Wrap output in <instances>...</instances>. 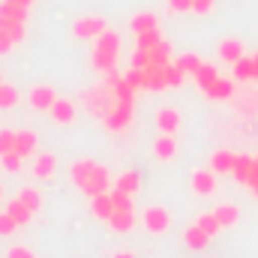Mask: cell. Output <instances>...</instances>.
Instances as JSON below:
<instances>
[{
    "mask_svg": "<svg viewBox=\"0 0 258 258\" xmlns=\"http://www.w3.org/2000/svg\"><path fill=\"white\" fill-rule=\"evenodd\" d=\"M213 3H216V0H192V12H201V15H204V12L213 9Z\"/></svg>",
    "mask_w": 258,
    "mask_h": 258,
    "instance_id": "cell-46",
    "label": "cell"
},
{
    "mask_svg": "<svg viewBox=\"0 0 258 258\" xmlns=\"http://www.w3.org/2000/svg\"><path fill=\"white\" fill-rule=\"evenodd\" d=\"M123 78L129 81V87H132L135 93H138V90H147V72H144V69L132 66V69H129V72L123 75Z\"/></svg>",
    "mask_w": 258,
    "mask_h": 258,
    "instance_id": "cell-34",
    "label": "cell"
},
{
    "mask_svg": "<svg viewBox=\"0 0 258 258\" xmlns=\"http://www.w3.org/2000/svg\"><path fill=\"white\" fill-rule=\"evenodd\" d=\"M234 78L237 81H258V60L255 57H240L237 63H234Z\"/></svg>",
    "mask_w": 258,
    "mask_h": 258,
    "instance_id": "cell-14",
    "label": "cell"
},
{
    "mask_svg": "<svg viewBox=\"0 0 258 258\" xmlns=\"http://www.w3.org/2000/svg\"><path fill=\"white\" fill-rule=\"evenodd\" d=\"M18 231V222L9 216V213H0V237H9V234H15Z\"/></svg>",
    "mask_w": 258,
    "mask_h": 258,
    "instance_id": "cell-43",
    "label": "cell"
},
{
    "mask_svg": "<svg viewBox=\"0 0 258 258\" xmlns=\"http://www.w3.org/2000/svg\"><path fill=\"white\" fill-rule=\"evenodd\" d=\"M108 27H105V18H99V15H84V18H78L75 24H72V33L78 36V39H96V36H102Z\"/></svg>",
    "mask_w": 258,
    "mask_h": 258,
    "instance_id": "cell-6",
    "label": "cell"
},
{
    "mask_svg": "<svg viewBox=\"0 0 258 258\" xmlns=\"http://www.w3.org/2000/svg\"><path fill=\"white\" fill-rule=\"evenodd\" d=\"M252 192H255V198H258V183H255V186H252Z\"/></svg>",
    "mask_w": 258,
    "mask_h": 258,
    "instance_id": "cell-51",
    "label": "cell"
},
{
    "mask_svg": "<svg viewBox=\"0 0 258 258\" xmlns=\"http://www.w3.org/2000/svg\"><path fill=\"white\" fill-rule=\"evenodd\" d=\"M0 84H3V75H0Z\"/></svg>",
    "mask_w": 258,
    "mask_h": 258,
    "instance_id": "cell-53",
    "label": "cell"
},
{
    "mask_svg": "<svg viewBox=\"0 0 258 258\" xmlns=\"http://www.w3.org/2000/svg\"><path fill=\"white\" fill-rule=\"evenodd\" d=\"M150 63H156V66H168L171 63V45L162 39L156 48H150Z\"/></svg>",
    "mask_w": 258,
    "mask_h": 258,
    "instance_id": "cell-32",
    "label": "cell"
},
{
    "mask_svg": "<svg viewBox=\"0 0 258 258\" xmlns=\"http://www.w3.org/2000/svg\"><path fill=\"white\" fill-rule=\"evenodd\" d=\"M165 78H168V87H180L183 78H186V72H183L177 63H168L165 66Z\"/></svg>",
    "mask_w": 258,
    "mask_h": 258,
    "instance_id": "cell-40",
    "label": "cell"
},
{
    "mask_svg": "<svg viewBox=\"0 0 258 258\" xmlns=\"http://www.w3.org/2000/svg\"><path fill=\"white\" fill-rule=\"evenodd\" d=\"M234 159H237V153H231V150H216V153L210 156V171H216V174H231V171H234Z\"/></svg>",
    "mask_w": 258,
    "mask_h": 258,
    "instance_id": "cell-13",
    "label": "cell"
},
{
    "mask_svg": "<svg viewBox=\"0 0 258 258\" xmlns=\"http://www.w3.org/2000/svg\"><path fill=\"white\" fill-rule=\"evenodd\" d=\"M81 102H84V108H87L90 114L105 117V114L117 105V96H114V90H111L108 84H93V87H87V90L81 93Z\"/></svg>",
    "mask_w": 258,
    "mask_h": 258,
    "instance_id": "cell-2",
    "label": "cell"
},
{
    "mask_svg": "<svg viewBox=\"0 0 258 258\" xmlns=\"http://www.w3.org/2000/svg\"><path fill=\"white\" fill-rule=\"evenodd\" d=\"M0 201H3V186H0Z\"/></svg>",
    "mask_w": 258,
    "mask_h": 258,
    "instance_id": "cell-52",
    "label": "cell"
},
{
    "mask_svg": "<svg viewBox=\"0 0 258 258\" xmlns=\"http://www.w3.org/2000/svg\"><path fill=\"white\" fill-rule=\"evenodd\" d=\"M192 78H195V84H198V87L204 90V87H210V84H213V81L219 78V72H216V66H213V63H201L198 69H195Z\"/></svg>",
    "mask_w": 258,
    "mask_h": 258,
    "instance_id": "cell-30",
    "label": "cell"
},
{
    "mask_svg": "<svg viewBox=\"0 0 258 258\" xmlns=\"http://www.w3.org/2000/svg\"><path fill=\"white\" fill-rule=\"evenodd\" d=\"M12 45H15V42H12V36H9L6 30H0V54H6V51H12Z\"/></svg>",
    "mask_w": 258,
    "mask_h": 258,
    "instance_id": "cell-47",
    "label": "cell"
},
{
    "mask_svg": "<svg viewBox=\"0 0 258 258\" xmlns=\"http://www.w3.org/2000/svg\"><path fill=\"white\" fill-rule=\"evenodd\" d=\"M183 243L195 249V252H201V249H207V243H210V234H204L198 225H189L186 231H183Z\"/></svg>",
    "mask_w": 258,
    "mask_h": 258,
    "instance_id": "cell-21",
    "label": "cell"
},
{
    "mask_svg": "<svg viewBox=\"0 0 258 258\" xmlns=\"http://www.w3.org/2000/svg\"><path fill=\"white\" fill-rule=\"evenodd\" d=\"M174 63L180 66V69H183V72H186V75H195V69H198V66L204 63V60H201V57H198V54H180V57H177V60H174Z\"/></svg>",
    "mask_w": 258,
    "mask_h": 258,
    "instance_id": "cell-39",
    "label": "cell"
},
{
    "mask_svg": "<svg viewBox=\"0 0 258 258\" xmlns=\"http://www.w3.org/2000/svg\"><path fill=\"white\" fill-rule=\"evenodd\" d=\"M0 165H3V171L15 174V171H21V165H24V156H18L15 150H12V153H3V156H0Z\"/></svg>",
    "mask_w": 258,
    "mask_h": 258,
    "instance_id": "cell-37",
    "label": "cell"
},
{
    "mask_svg": "<svg viewBox=\"0 0 258 258\" xmlns=\"http://www.w3.org/2000/svg\"><path fill=\"white\" fill-rule=\"evenodd\" d=\"M114 189H120V192H126V195H135L141 189V174H138V171H123V174H117Z\"/></svg>",
    "mask_w": 258,
    "mask_h": 258,
    "instance_id": "cell-22",
    "label": "cell"
},
{
    "mask_svg": "<svg viewBox=\"0 0 258 258\" xmlns=\"http://www.w3.org/2000/svg\"><path fill=\"white\" fill-rule=\"evenodd\" d=\"M153 153H156V159H162V162H168V159H174L177 156V141H174V135H159L156 141H153Z\"/></svg>",
    "mask_w": 258,
    "mask_h": 258,
    "instance_id": "cell-12",
    "label": "cell"
},
{
    "mask_svg": "<svg viewBox=\"0 0 258 258\" xmlns=\"http://www.w3.org/2000/svg\"><path fill=\"white\" fill-rule=\"evenodd\" d=\"M18 198H21V201H24V204H27L33 213L42 207V195H39V189H33V186H24V189L18 192Z\"/></svg>",
    "mask_w": 258,
    "mask_h": 258,
    "instance_id": "cell-36",
    "label": "cell"
},
{
    "mask_svg": "<svg viewBox=\"0 0 258 258\" xmlns=\"http://www.w3.org/2000/svg\"><path fill=\"white\" fill-rule=\"evenodd\" d=\"M132 33L138 36V33H147V30H159V24H156V15L153 12H138L135 18H132Z\"/></svg>",
    "mask_w": 258,
    "mask_h": 258,
    "instance_id": "cell-27",
    "label": "cell"
},
{
    "mask_svg": "<svg viewBox=\"0 0 258 258\" xmlns=\"http://www.w3.org/2000/svg\"><path fill=\"white\" fill-rule=\"evenodd\" d=\"M219 57L225 60V63H237L240 57H243V45H240V39H222L219 42Z\"/></svg>",
    "mask_w": 258,
    "mask_h": 258,
    "instance_id": "cell-19",
    "label": "cell"
},
{
    "mask_svg": "<svg viewBox=\"0 0 258 258\" xmlns=\"http://www.w3.org/2000/svg\"><path fill=\"white\" fill-rule=\"evenodd\" d=\"M27 102H30L33 111H51V105L57 102V93H54V87H48V84H36V87L30 90Z\"/></svg>",
    "mask_w": 258,
    "mask_h": 258,
    "instance_id": "cell-7",
    "label": "cell"
},
{
    "mask_svg": "<svg viewBox=\"0 0 258 258\" xmlns=\"http://www.w3.org/2000/svg\"><path fill=\"white\" fill-rule=\"evenodd\" d=\"M108 225L117 231V234H126L135 228V210H114L111 213V219H108Z\"/></svg>",
    "mask_w": 258,
    "mask_h": 258,
    "instance_id": "cell-17",
    "label": "cell"
},
{
    "mask_svg": "<svg viewBox=\"0 0 258 258\" xmlns=\"http://www.w3.org/2000/svg\"><path fill=\"white\" fill-rule=\"evenodd\" d=\"M255 162H258V156H255Z\"/></svg>",
    "mask_w": 258,
    "mask_h": 258,
    "instance_id": "cell-54",
    "label": "cell"
},
{
    "mask_svg": "<svg viewBox=\"0 0 258 258\" xmlns=\"http://www.w3.org/2000/svg\"><path fill=\"white\" fill-rule=\"evenodd\" d=\"M156 126H159V132H165V135H174L180 129V111L177 108H159L156 111Z\"/></svg>",
    "mask_w": 258,
    "mask_h": 258,
    "instance_id": "cell-10",
    "label": "cell"
},
{
    "mask_svg": "<svg viewBox=\"0 0 258 258\" xmlns=\"http://www.w3.org/2000/svg\"><path fill=\"white\" fill-rule=\"evenodd\" d=\"M15 150V132L12 129H0V156Z\"/></svg>",
    "mask_w": 258,
    "mask_h": 258,
    "instance_id": "cell-42",
    "label": "cell"
},
{
    "mask_svg": "<svg viewBox=\"0 0 258 258\" xmlns=\"http://www.w3.org/2000/svg\"><path fill=\"white\" fill-rule=\"evenodd\" d=\"M111 258H135V255H132V252H114Z\"/></svg>",
    "mask_w": 258,
    "mask_h": 258,
    "instance_id": "cell-50",
    "label": "cell"
},
{
    "mask_svg": "<svg viewBox=\"0 0 258 258\" xmlns=\"http://www.w3.org/2000/svg\"><path fill=\"white\" fill-rule=\"evenodd\" d=\"M171 12H192V0H168Z\"/></svg>",
    "mask_w": 258,
    "mask_h": 258,
    "instance_id": "cell-45",
    "label": "cell"
},
{
    "mask_svg": "<svg viewBox=\"0 0 258 258\" xmlns=\"http://www.w3.org/2000/svg\"><path fill=\"white\" fill-rule=\"evenodd\" d=\"M33 150H36V135H33L30 129H21V132H15V153L27 159Z\"/></svg>",
    "mask_w": 258,
    "mask_h": 258,
    "instance_id": "cell-24",
    "label": "cell"
},
{
    "mask_svg": "<svg viewBox=\"0 0 258 258\" xmlns=\"http://www.w3.org/2000/svg\"><path fill=\"white\" fill-rule=\"evenodd\" d=\"M192 189L198 195H213L216 192V171H195L192 174Z\"/></svg>",
    "mask_w": 258,
    "mask_h": 258,
    "instance_id": "cell-15",
    "label": "cell"
},
{
    "mask_svg": "<svg viewBox=\"0 0 258 258\" xmlns=\"http://www.w3.org/2000/svg\"><path fill=\"white\" fill-rule=\"evenodd\" d=\"M6 3H12V6H24V9H27V6H30L33 0H6Z\"/></svg>",
    "mask_w": 258,
    "mask_h": 258,
    "instance_id": "cell-49",
    "label": "cell"
},
{
    "mask_svg": "<svg viewBox=\"0 0 258 258\" xmlns=\"http://www.w3.org/2000/svg\"><path fill=\"white\" fill-rule=\"evenodd\" d=\"M93 165H96L93 159H78V162L72 165V171H69V174H72V183H75L78 189H81V186H84V180L90 177V171H93Z\"/></svg>",
    "mask_w": 258,
    "mask_h": 258,
    "instance_id": "cell-28",
    "label": "cell"
},
{
    "mask_svg": "<svg viewBox=\"0 0 258 258\" xmlns=\"http://www.w3.org/2000/svg\"><path fill=\"white\" fill-rule=\"evenodd\" d=\"M111 192V201H114V210H132V195H126V192H120V189H108Z\"/></svg>",
    "mask_w": 258,
    "mask_h": 258,
    "instance_id": "cell-41",
    "label": "cell"
},
{
    "mask_svg": "<svg viewBox=\"0 0 258 258\" xmlns=\"http://www.w3.org/2000/svg\"><path fill=\"white\" fill-rule=\"evenodd\" d=\"M159 42H162L159 30H147V33H138V36H135V48H141V51H150V48H156Z\"/></svg>",
    "mask_w": 258,
    "mask_h": 258,
    "instance_id": "cell-33",
    "label": "cell"
},
{
    "mask_svg": "<svg viewBox=\"0 0 258 258\" xmlns=\"http://www.w3.org/2000/svg\"><path fill=\"white\" fill-rule=\"evenodd\" d=\"M9 258H36V255H33L27 246H12V249H9Z\"/></svg>",
    "mask_w": 258,
    "mask_h": 258,
    "instance_id": "cell-48",
    "label": "cell"
},
{
    "mask_svg": "<svg viewBox=\"0 0 258 258\" xmlns=\"http://www.w3.org/2000/svg\"><path fill=\"white\" fill-rule=\"evenodd\" d=\"M6 213H9V216L18 222V228H21V225H27V222H30V216H33V210H30V207H27V204H24L18 195H15L9 204H6Z\"/></svg>",
    "mask_w": 258,
    "mask_h": 258,
    "instance_id": "cell-18",
    "label": "cell"
},
{
    "mask_svg": "<svg viewBox=\"0 0 258 258\" xmlns=\"http://www.w3.org/2000/svg\"><path fill=\"white\" fill-rule=\"evenodd\" d=\"M105 84L114 90V96H117V102H132L135 99V90L129 87V81L117 72V69H111V72H105Z\"/></svg>",
    "mask_w": 258,
    "mask_h": 258,
    "instance_id": "cell-8",
    "label": "cell"
},
{
    "mask_svg": "<svg viewBox=\"0 0 258 258\" xmlns=\"http://www.w3.org/2000/svg\"><path fill=\"white\" fill-rule=\"evenodd\" d=\"M144 72H147V90H165L168 87V78H165V66H144Z\"/></svg>",
    "mask_w": 258,
    "mask_h": 258,
    "instance_id": "cell-25",
    "label": "cell"
},
{
    "mask_svg": "<svg viewBox=\"0 0 258 258\" xmlns=\"http://www.w3.org/2000/svg\"><path fill=\"white\" fill-rule=\"evenodd\" d=\"M231 93H234V81H228V78H216L210 87H204L207 99H228Z\"/></svg>",
    "mask_w": 258,
    "mask_h": 258,
    "instance_id": "cell-23",
    "label": "cell"
},
{
    "mask_svg": "<svg viewBox=\"0 0 258 258\" xmlns=\"http://www.w3.org/2000/svg\"><path fill=\"white\" fill-rule=\"evenodd\" d=\"M0 15H3V18H12V21H24V18H27V9H24V6H12V3L3 0V3H0Z\"/></svg>",
    "mask_w": 258,
    "mask_h": 258,
    "instance_id": "cell-38",
    "label": "cell"
},
{
    "mask_svg": "<svg viewBox=\"0 0 258 258\" xmlns=\"http://www.w3.org/2000/svg\"><path fill=\"white\" fill-rule=\"evenodd\" d=\"M90 213L96 216V219H111V213H114V201H111V192H99L90 198Z\"/></svg>",
    "mask_w": 258,
    "mask_h": 258,
    "instance_id": "cell-11",
    "label": "cell"
},
{
    "mask_svg": "<svg viewBox=\"0 0 258 258\" xmlns=\"http://www.w3.org/2000/svg\"><path fill=\"white\" fill-rule=\"evenodd\" d=\"M51 117H54L57 123H72V120H75V102H72V99H57V102L51 105Z\"/></svg>",
    "mask_w": 258,
    "mask_h": 258,
    "instance_id": "cell-26",
    "label": "cell"
},
{
    "mask_svg": "<svg viewBox=\"0 0 258 258\" xmlns=\"http://www.w3.org/2000/svg\"><path fill=\"white\" fill-rule=\"evenodd\" d=\"M18 99H21V96H18V90H15L12 84H6V81H3V84H0V111L15 108V105H18Z\"/></svg>",
    "mask_w": 258,
    "mask_h": 258,
    "instance_id": "cell-31",
    "label": "cell"
},
{
    "mask_svg": "<svg viewBox=\"0 0 258 258\" xmlns=\"http://www.w3.org/2000/svg\"><path fill=\"white\" fill-rule=\"evenodd\" d=\"M255 60H258V54H255Z\"/></svg>",
    "mask_w": 258,
    "mask_h": 258,
    "instance_id": "cell-55",
    "label": "cell"
},
{
    "mask_svg": "<svg viewBox=\"0 0 258 258\" xmlns=\"http://www.w3.org/2000/svg\"><path fill=\"white\" fill-rule=\"evenodd\" d=\"M54 171H57V156L54 153H39L36 162H33V177L48 180V177H54Z\"/></svg>",
    "mask_w": 258,
    "mask_h": 258,
    "instance_id": "cell-9",
    "label": "cell"
},
{
    "mask_svg": "<svg viewBox=\"0 0 258 258\" xmlns=\"http://www.w3.org/2000/svg\"><path fill=\"white\" fill-rule=\"evenodd\" d=\"M141 222H144V228H147L150 234H165V231L171 228V213H168L165 207L153 204V207H147V210H144Z\"/></svg>",
    "mask_w": 258,
    "mask_h": 258,
    "instance_id": "cell-4",
    "label": "cell"
},
{
    "mask_svg": "<svg viewBox=\"0 0 258 258\" xmlns=\"http://www.w3.org/2000/svg\"><path fill=\"white\" fill-rule=\"evenodd\" d=\"M132 66H138V69L150 66V51H141V48H135V54H132Z\"/></svg>",
    "mask_w": 258,
    "mask_h": 258,
    "instance_id": "cell-44",
    "label": "cell"
},
{
    "mask_svg": "<svg viewBox=\"0 0 258 258\" xmlns=\"http://www.w3.org/2000/svg\"><path fill=\"white\" fill-rule=\"evenodd\" d=\"M117 54H120V36H117V33L105 30L102 36L93 39V54H90V60H93V66H96L99 72L117 69Z\"/></svg>",
    "mask_w": 258,
    "mask_h": 258,
    "instance_id": "cell-1",
    "label": "cell"
},
{
    "mask_svg": "<svg viewBox=\"0 0 258 258\" xmlns=\"http://www.w3.org/2000/svg\"><path fill=\"white\" fill-rule=\"evenodd\" d=\"M0 30H6V33L12 36V42H15V45H18V42H24V36H27L24 21H12V18H3V15H0Z\"/></svg>",
    "mask_w": 258,
    "mask_h": 258,
    "instance_id": "cell-29",
    "label": "cell"
},
{
    "mask_svg": "<svg viewBox=\"0 0 258 258\" xmlns=\"http://www.w3.org/2000/svg\"><path fill=\"white\" fill-rule=\"evenodd\" d=\"M111 189V174H108V168L105 165H93V171H90V177L84 180V186H81V192L87 195V198H93V195L99 192H108Z\"/></svg>",
    "mask_w": 258,
    "mask_h": 258,
    "instance_id": "cell-5",
    "label": "cell"
},
{
    "mask_svg": "<svg viewBox=\"0 0 258 258\" xmlns=\"http://www.w3.org/2000/svg\"><path fill=\"white\" fill-rule=\"evenodd\" d=\"M213 216H216V222H219L222 228H231V225H237V219H240V207H237V204H219V207H213Z\"/></svg>",
    "mask_w": 258,
    "mask_h": 258,
    "instance_id": "cell-16",
    "label": "cell"
},
{
    "mask_svg": "<svg viewBox=\"0 0 258 258\" xmlns=\"http://www.w3.org/2000/svg\"><path fill=\"white\" fill-rule=\"evenodd\" d=\"M195 225H198V228H201V231H204V234H210V237H213V234H219V231H222V225H219V222H216V216H213V213H201V216H198V219H195Z\"/></svg>",
    "mask_w": 258,
    "mask_h": 258,
    "instance_id": "cell-35",
    "label": "cell"
},
{
    "mask_svg": "<svg viewBox=\"0 0 258 258\" xmlns=\"http://www.w3.org/2000/svg\"><path fill=\"white\" fill-rule=\"evenodd\" d=\"M132 117H135V108H132V102H117L105 117H102V123L108 132H123V129L132 123Z\"/></svg>",
    "mask_w": 258,
    "mask_h": 258,
    "instance_id": "cell-3",
    "label": "cell"
},
{
    "mask_svg": "<svg viewBox=\"0 0 258 258\" xmlns=\"http://www.w3.org/2000/svg\"><path fill=\"white\" fill-rule=\"evenodd\" d=\"M255 159H252V156H237V159H234V171H231V174H234V177H237V183H243V186H246V183H249V177H252V171H255Z\"/></svg>",
    "mask_w": 258,
    "mask_h": 258,
    "instance_id": "cell-20",
    "label": "cell"
}]
</instances>
